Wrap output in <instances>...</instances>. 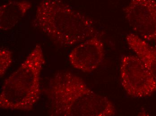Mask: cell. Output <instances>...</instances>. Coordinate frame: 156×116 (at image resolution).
Here are the masks:
<instances>
[{"mask_svg":"<svg viewBox=\"0 0 156 116\" xmlns=\"http://www.w3.org/2000/svg\"><path fill=\"white\" fill-rule=\"evenodd\" d=\"M126 41L129 48L147 67L156 80V47L135 34H128Z\"/></svg>","mask_w":156,"mask_h":116,"instance_id":"cell-7","label":"cell"},{"mask_svg":"<svg viewBox=\"0 0 156 116\" xmlns=\"http://www.w3.org/2000/svg\"><path fill=\"white\" fill-rule=\"evenodd\" d=\"M105 55L104 44L99 36L79 43L69 53L68 59L74 68L89 73L98 68Z\"/></svg>","mask_w":156,"mask_h":116,"instance_id":"cell-6","label":"cell"},{"mask_svg":"<svg viewBox=\"0 0 156 116\" xmlns=\"http://www.w3.org/2000/svg\"><path fill=\"white\" fill-rule=\"evenodd\" d=\"M29 1H13L0 7V29L8 31L16 26L31 8Z\"/></svg>","mask_w":156,"mask_h":116,"instance_id":"cell-8","label":"cell"},{"mask_svg":"<svg viewBox=\"0 0 156 116\" xmlns=\"http://www.w3.org/2000/svg\"><path fill=\"white\" fill-rule=\"evenodd\" d=\"M33 25L63 47H70L99 36L91 19L61 0H42Z\"/></svg>","mask_w":156,"mask_h":116,"instance_id":"cell-2","label":"cell"},{"mask_svg":"<svg viewBox=\"0 0 156 116\" xmlns=\"http://www.w3.org/2000/svg\"><path fill=\"white\" fill-rule=\"evenodd\" d=\"M13 61L12 53L8 50H0V75L2 78L6 73Z\"/></svg>","mask_w":156,"mask_h":116,"instance_id":"cell-9","label":"cell"},{"mask_svg":"<svg viewBox=\"0 0 156 116\" xmlns=\"http://www.w3.org/2000/svg\"><path fill=\"white\" fill-rule=\"evenodd\" d=\"M45 63L42 49L37 45L19 68L5 81L0 94V107L30 111L40 99V80Z\"/></svg>","mask_w":156,"mask_h":116,"instance_id":"cell-3","label":"cell"},{"mask_svg":"<svg viewBox=\"0 0 156 116\" xmlns=\"http://www.w3.org/2000/svg\"><path fill=\"white\" fill-rule=\"evenodd\" d=\"M123 12L136 35L156 43V0H131Z\"/></svg>","mask_w":156,"mask_h":116,"instance_id":"cell-5","label":"cell"},{"mask_svg":"<svg viewBox=\"0 0 156 116\" xmlns=\"http://www.w3.org/2000/svg\"><path fill=\"white\" fill-rule=\"evenodd\" d=\"M120 76L123 89L133 98H146L156 92V79L136 55L122 56Z\"/></svg>","mask_w":156,"mask_h":116,"instance_id":"cell-4","label":"cell"},{"mask_svg":"<svg viewBox=\"0 0 156 116\" xmlns=\"http://www.w3.org/2000/svg\"><path fill=\"white\" fill-rule=\"evenodd\" d=\"M53 116H112L113 104L88 88L82 79L69 71L60 72L49 81L45 90Z\"/></svg>","mask_w":156,"mask_h":116,"instance_id":"cell-1","label":"cell"}]
</instances>
